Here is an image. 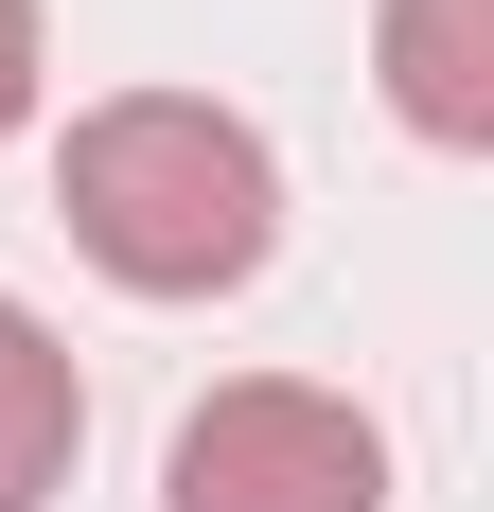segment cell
<instances>
[{"label":"cell","instance_id":"cell-1","mask_svg":"<svg viewBox=\"0 0 494 512\" xmlns=\"http://www.w3.org/2000/svg\"><path fill=\"white\" fill-rule=\"evenodd\" d=\"M53 212H71V248H89L106 283L212 301V283H247V265L283 248V159L247 142L230 106H195V89H124V106L71 124Z\"/></svg>","mask_w":494,"mask_h":512},{"label":"cell","instance_id":"cell-2","mask_svg":"<svg viewBox=\"0 0 494 512\" xmlns=\"http://www.w3.org/2000/svg\"><path fill=\"white\" fill-rule=\"evenodd\" d=\"M159 512H389V442H371V407H336V389L247 371V389H212V407L177 424Z\"/></svg>","mask_w":494,"mask_h":512},{"label":"cell","instance_id":"cell-3","mask_svg":"<svg viewBox=\"0 0 494 512\" xmlns=\"http://www.w3.org/2000/svg\"><path fill=\"white\" fill-rule=\"evenodd\" d=\"M389 106L424 142H494V0H389Z\"/></svg>","mask_w":494,"mask_h":512},{"label":"cell","instance_id":"cell-4","mask_svg":"<svg viewBox=\"0 0 494 512\" xmlns=\"http://www.w3.org/2000/svg\"><path fill=\"white\" fill-rule=\"evenodd\" d=\"M71 442H89V389H71V354H53V318L0 301V512H36L53 477H71Z\"/></svg>","mask_w":494,"mask_h":512},{"label":"cell","instance_id":"cell-5","mask_svg":"<svg viewBox=\"0 0 494 512\" xmlns=\"http://www.w3.org/2000/svg\"><path fill=\"white\" fill-rule=\"evenodd\" d=\"M0 124H36V0H0Z\"/></svg>","mask_w":494,"mask_h":512}]
</instances>
